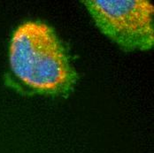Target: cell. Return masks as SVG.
I'll use <instances>...</instances> for the list:
<instances>
[{"label": "cell", "instance_id": "7a4b0ae2", "mask_svg": "<svg viewBox=\"0 0 154 153\" xmlns=\"http://www.w3.org/2000/svg\"><path fill=\"white\" fill-rule=\"evenodd\" d=\"M96 26L126 51L154 45L153 5L148 0L82 1Z\"/></svg>", "mask_w": 154, "mask_h": 153}, {"label": "cell", "instance_id": "6da1fadb", "mask_svg": "<svg viewBox=\"0 0 154 153\" xmlns=\"http://www.w3.org/2000/svg\"><path fill=\"white\" fill-rule=\"evenodd\" d=\"M10 66L22 83L42 95L67 96L78 80L55 31L41 21L24 22L14 32Z\"/></svg>", "mask_w": 154, "mask_h": 153}]
</instances>
